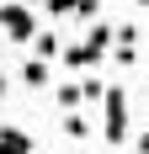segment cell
Listing matches in <instances>:
<instances>
[{
	"mask_svg": "<svg viewBox=\"0 0 149 154\" xmlns=\"http://www.w3.org/2000/svg\"><path fill=\"white\" fill-rule=\"evenodd\" d=\"M101 91H106V80H96V75H80V101H101Z\"/></svg>",
	"mask_w": 149,
	"mask_h": 154,
	"instance_id": "cell-10",
	"label": "cell"
},
{
	"mask_svg": "<svg viewBox=\"0 0 149 154\" xmlns=\"http://www.w3.org/2000/svg\"><path fill=\"white\" fill-rule=\"evenodd\" d=\"M133 5H138V11H149V0H133Z\"/></svg>",
	"mask_w": 149,
	"mask_h": 154,
	"instance_id": "cell-14",
	"label": "cell"
},
{
	"mask_svg": "<svg viewBox=\"0 0 149 154\" xmlns=\"http://www.w3.org/2000/svg\"><path fill=\"white\" fill-rule=\"evenodd\" d=\"M101 138L112 143V149L128 138V91H122V85H106L101 91Z\"/></svg>",
	"mask_w": 149,
	"mask_h": 154,
	"instance_id": "cell-2",
	"label": "cell"
},
{
	"mask_svg": "<svg viewBox=\"0 0 149 154\" xmlns=\"http://www.w3.org/2000/svg\"><path fill=\"white\" fill-rule=\"evenodd\" d=\"M21 5H43V0H21Z\"/></svg>",
	"mask_w": 149,
	"mask_h": 154,
	"instance_id": "cell-15",
	"label": "cell"
},
{
	"mask_svg": "<svg viewBox=\"0 0 149 154\" xmlns=\"http://www.w3.org/2000/svg\"><path fill=\"white\" fill-rule=\"evenodd\" d=\"M0 53H5V37H0Z\"/></svg>",
	"mask_w": 149,
	"mask_h": 154,
	"instance_id": "cell-16",
	"label": "cell"
},
{
	"mask_svg": "<svg viewBox=\"0 0 149 154\" xmlns=\"http://www.w3.org/2000/svg\"><path fill=\"white\" fill-rule=\"evenodd\" d=\"M106 48H112V21H101V16H96V21L85 27V37H80V43L59 48V59L69 64L74 75H85V69H96V64L106 59Z\"/></svg>",
	"mask_w": 149,
	"mask_h": 154,
	"instance_id": "cell-1",
	"label": "cell"
},
{
	"mask_svg": "<svg viewBox=\"0 0 149 154\" xmlns=\"http://www.w3.org/2000/svg\"><path fill=\"white\" fill-rule=\"evenodd\" d=\"M112 53H117L122 69H133V64H138V43H112Z\"/></svg>",
	"mask_w": 149,
	"mask_h": 154,
	"instance_id": "cell-11",
	"label": "cell"
},
{
	"mask_svg": "<svg viewBox=\"0 0 149 154\" xmlns=\"http://www.w3.org/2000/svg\"><path fill=\"white\" fill-rule=\"evenodd\" d=\"M48 80H53V64H48V59H37V53H32V59L21 64V85H27V91H43Z\"/></svg>",
	"mask_w": 149,
	"mask_h": 154,
	"instance_id": "cell-6",
	"label": "cell"
},
{
	"mask_svg": "<svg viewBox=\"0 0 149 154\" xmlns=\"http://www.w3.org/2000/svg\"><path fill=\"white\" fill-rule=\"evenodd\" d=\"M59 128H64V138H74V143H85V138H90V122L80 117V112H64Z\"/></svg>",
	"mask_w": 149,
	"mask_h": 154,
	"instance_id": "cell-8",
	"label": "cell"
},
{
	"mask_svg": "<svg viewBox=\"0 0 149 154\" xmlns=\"http://www.w3.org/2000/svg\"><path fill=\"white\" fill-rule=\"evenodd\" d=\"M59 48H64V37H59V27H37L32 32V53H37V59H59Z\"/></svg>",
	"mask_w": 149,
	"mask_h": 154,
	"instance_id": "cell-5",
	"label": "cell"
},
{
	"mask_svg": "<svg viewBox=\"0 0 149 154\" xmlns=\"http://www.w3.org/2000/svg\"><path fill=\"white\" fill-rule=\"evenodd\" d=\"M43 11L53 21H96L101 16V0H43Z\"/></svg>",
	"mask_w": 149,
	"mask_h": 154,
	"instance_id": "cell-4",
	"label": "cell"
},
{
	"mask_svg": "<svg viewBox=\"0 0 149 154\" xmlns=\"http://www.w3.org/2000/svg\"><path fill=\"white\" fill-rule=\"evenodd\" d=\"M32 32H37V11L21 5V0H5L0 5V37L5 43H32Z\"/></svg>",
	"mask_w": 149,
	"mask_h": 154,
	"instance_id": "cell-3",
	"label": "cell"
},
{
	"mask_svg": "<svg viewBox=\"0 0 149 154\" xmlns=\"http://www.w3.org/2000/svg\"><path fill=\"white\" fill-rule=\"evenodd\" d=\"M80 106V80H64L59 85V112H74Z\"/></svg>",
	"mask_w": 149,
	"mask_h": 154,
	"instance_id": "cell-9",
	"label": "cell"
},
{
	"mask_svg": "<svg viewBox=\"0 0 149 154\" xmlns=\"http://www.w3.org/2000/svg\"><path fill=\"white\" fill-rule=\"evenodd\" d=\"M138 154H149V133H144V138H138Z\"/></svg>",
	"mask_w": 149,
	"mask_h": 154,
	"instance_id": "cell-13",
	"label": "cell"
},
{
	"mask_svg": "<svg viewBox=\"0 0 149 154\" xmlns=\"http://www.w3.org/2000/svg\"><path fill=\"white\" fill-rule=\"evenodd\" d=\"M0 154H32V133L16 128V122H5L0 128Z\"/></svg>",
	"mask_w": 149,
	"mask_h": 154,
	"instance_id": "cell-7",
	"label": "cell"
},
{
	"mask_svg": "<svg viewBox=\"0 0 149 154\" xmlns=\"http://www.w3.org/2000/svg\"><path fill=\"white\" fill-rule=\"evenodd\" d=\"M5 91H11V80H5V75H0V101H5Z\"/></svg>",
	"mask_w": 149,
	"mask_h": 154,
	"instance_id": "cell-12",
	"label": "cell"
}]
</instances>
